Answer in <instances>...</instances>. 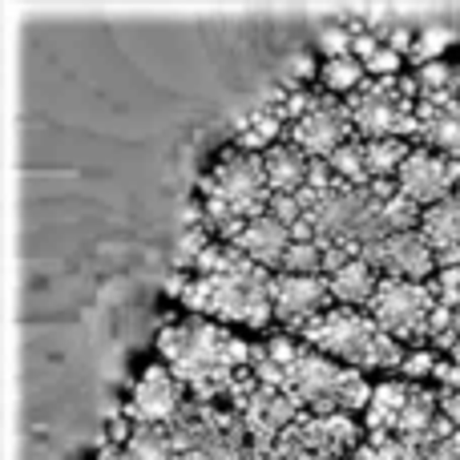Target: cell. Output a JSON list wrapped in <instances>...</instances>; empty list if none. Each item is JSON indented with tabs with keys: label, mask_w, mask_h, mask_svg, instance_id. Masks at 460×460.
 <instances>
[{
	"label": "cell",
	"mask_w": 460,
	"mask_h": 460,
	"mask_svg": "<svg viewBox=\"0 0 460 460\" xmlns=\"http://www.w3.org/2000/svg\"><path fill=\"white\" fill-rule=\"evenodd\" d=\"M291 335L303 340L307 348L356 367V372H400L408 351H412L400 340H392V335L359 307H327L323 315L299 323Z\"/></svg>",
	"instance_id": "5"
},
{
	"label": "cell",
	"mask_w": 460,
	"mask_h": 460,
	"mask_svg": "<svg viewBox=\"0 0 460 460\" xmlns=\"http://www.w3.org/2000/svg\"><path fill=\"white\" fill-rule=\"evenodd\" d=\"M262 166H267L270 194H299L303 186H307L311 158L303 150H295L291 142H279L262 154Z\"/></svg>",
	"instance_id": "17"
},
{
	"label": "cell",
	"mask_w": 460,
	"mask_h": 460,
	"mask_svg": "<svg viewBox=\"0 0 460 460\" xmlns=\"http://www.w3.org/2000/svg\"><path fill=\"white\" fill-rule=\"evenodd\" d=\"M97 460H129V456L121 453L118 445H105V448H102V456H97Z\"/></svg>",
	"instance_id": "31"
},
{
	"label": "cell",
	"mask_w": 460,
	"mask_h": 460,
	"mask_svg": "<svg viewBox=\"0 0 460 460\" xmlns=\"http://www.w3.org/2000/svg\"><path fill=\"white\" fill-rule=\"evenodd\" d=\"M437 291L432 283H412V279H380L367 315L404 348H429V319L437 311Z\"/></svg>",
	"instance_id": "7"
},
{
	"label": "cell",
	"mask_w": 460,
	"mask_h": 460,
	"mask_svg": "<svg viewBox=\"0 0 460 460\" xmlns=\"http://www.w3.org/2000/svg\"><path fill=\"white\" fill-rule=\"evenodd\" d=\"M432 380L440 384V392H460V364H456V359H448V356H440Z\"/></svg>",
	"instance_id": "29"
},
{
	"label": "cell",
	"mask_w": 460,
	"mask_h": 460,
	"mask_svg": "<svg viewBox=\"0 0 460 460\" xmlns=\"http://www.w3.org/2000/svg\"><path fill=\"white\" fill-rule=\"evenodd\" d=\"M380 37H384V45H388V49H396L400 57H412L416 32L408 29V24H392V29H380Z\"/></svg>",
	"instance_id": "28"
},
{
	"label": "cell",
	"mask_w": 460,
	"mask_h": 460,
	"mask_svg": "<svg viewBox=\"0 0 460 460\" xmlns=\"http://www.w3.org/2000/svg\"><path fill=\"white\" fill-rule=\"evenodd\" d=\"M432 291H437V299L445 303V307L460 311V267L437 270V279H432Z\"/></svg>",
	"instance_id": "27"
},
{
	"label": "cell",
	"mask_w": 460,
	"mask_h": 460,
	"mask_svg": "<svg viewBox=\"0 0 460 460\" xmlns=\"http://www.w3.org/2000/svg\"><path fill=\"white\" fill-rule=\"evenodd\" d=\"M453 77H456V65H448V61L416 65V81H420V93H440V89H453Z\"/></svg>",
	"instance_id": "25"
},
{
	"label": "cell",
	"mask_w": 460,
	"mask_h": 460,
	"mask_svg": "<svg viewBox=\"0 0 460 460\" xmlns=\"http://www.w3.org/2000/svg\"><path fill=\"white\" fill-rule=\"evenodd\" d=\"M121 453L129 460H174L178 448H174L170 429H134Z\"/></svg>",
	"instance_id": "21"
},
{
	"label": "cell",
	"mask_w": 460,
	"mask_h": 460,
	"mask_svg": "<svg viewBox=\"0 0 460 460\" xmlns=\"http://www.w3.org/2000/svg\"><path fill=\"white\" fill-rule=\"evenodd\" d=\"M279 270L283 275H323V243H299V238H291Z\"/></svg>",
	"instance_id": "22"
},
{
	"label": "cell",
	"mask_w": 460,
	"mask_h": 460,
	"mask_svg": "<svg viewBox=\"0 0 460 460\" xmlns=\"http://www.w3.org/2000/svg\"><path fill=\"white\" fill-rule=\"evenodd\" d=\"M154 348L162 364L186 384V392H194L199 404H226L238 376L254 364V343L238 340L234 332L202 315L170 319Z\"/></svg>",
	"instance_id": "3"
},
{
	"label": "cell",
	"mask_w": 460,
	"mask_h": 460,
	"mask_svg": "<svg viewBox=\"0 0 460 460\" xmlns=\"http://www.w3.org/2000/svg\"><path fill=\"white\" fill-rule=\"evenodd\" d=\"M396 186L412 207L429 210V207H437V202H445L460 186V158H448V154L429 150V146H416V150L408 154V162L400 166Z\"/></svg>",
	"instance_id": "10"
},
{
	"label": "cell",
	"mask_w": 460,
	"mask_h": 460,
	"mask_svg": "<svg viewBox=\"0 0 460 460\" xmlns=\"http://www.w3.org/2000/svg\"><path fill=\"white\" fill-rule=\"evenodd\" d=\"M251 372L262 388L287 392L311 416H335V412L356 416L367 408L372 388H376V384L364 380V372L307 348L291 332L267 335L262 343H254Z\"/></svg>",
	"instance_id": "1"
},
{
	"label": "cell",
	"mask_w": 460,
	"mask_h": 460,
	"mask_svg": "<svg viewBox=\"0 0 460 460\" xmlns=\"http://www.w3.org/2000/svg\"><path fill=\"white\" fill-rule=\"evenodd\" d=\"M380 279L384 275L367 259H351V262H343L340 270H332V275H327V291H332L335 307H359V311H364L367 303H372Z\"/></svg>",
	"instance_id": "15"
},
{
	"label": "cell",
	"mask_w": 460,
	"mask_h": 460,
	"mask_svg": "<svg viewBox=\"0 0 460 460\" xmlns=\"http://www.w3.org/2000/svg\"><path fill=\"white\" fill-rule=\"evenodd\" d=\"M270 303H275V323H283L287 332L335 307L327 275H283V270H275L270 279Z\"/></svg>",
	"instance_id": "12"
},
{
	"label": "cell",
	"mask_w": 460,
	"mask_h": 460,
	"mask_svg": "<svg viewBox=\"0 0 460 460\" xmlns=\"http://www.w3.org/2000/svg\"><path fill=\"white\" fill-rule=\"evenodd\" d=\"M367 81V69L356 57H335V61H319V89L332 97H348L356 93Z\"/></svg>",
	"instance_id": "19"
},
{
	"label": "cell",
	"mask_w": 460,
	"mask_h": 460,
	"mask_svg": "<svg viewBox=\"0 0 460 460\" xmlns=\"http://www.w3.org/2000/svg\"><path fill=\"white\" fill-rule=\"evenodd\" d=\"M453 89H456V93H460V65H456V77H453Z\"/></svg>",
	"instance_id": "33"
},
{
	"label": "cell",
	"mask_w": 460,
	"mask_h": 460,
	"mask_svg": "<svg viewBox=\"0 0 460 460\" xmlns=\"http://www.w3.org/2000/svg\"><path fill=\"white\" fill-rule=\"evenodd\" d=\"M437 364H440V356L432 348H412L404 367H400V376H404V380H424V376L437 372Z\"/></svg>",
	"instance_id": "26"
},
{
	"label": "cell",
	"mask_w": 460,
	"mask_h": 460,
	"mask_svg": "<svg viewBox=\"0 0 460 460\" xmlns=\"http://www.w3.org/2000/svg\"><path fill=\"white\" fill-rule=\"evenodd\" d=\"M351 24H323L319 32V53L323 61H335V57H351Z\"/></svg>",
	"instance_id": "24"
},
{
	"label": "cell",
	"mask_w": 460,
	"mask_h": 460,
	"mask_svg": "<svg viewBox=\"0 0 460 460\" xmlns=\"http://www.w3.org/2000/svg\"><path fill=\"white\" fill-rule=\"evenodd\" d=\"M327 166H332V174L340 178L343 186H356V190L372 186V174H367V158H364V137H351V142H343L340 150L327 158Z\"/></svg>",
	"instance_id": "20"
},
{
	"label": "cell",
	"mask_w": 460,
	"mask_h": 460,
	"mask_svg": "<svg viewBox=\"0 0 460 460\" xmlns=\"http://www.w3.org/2000/svg\"><path fill=\"white\" fill-rule=\"evenodd\" d=\"M186 404H190V400H186V384L178 380L162 359H154V364L142 367V376H137L121 416H126L134 429H166Z\"/></svg>",
	"instance_id": "8"
},
{
	"label": "cell",
	"mask_w": 460,
	"mask_h": 460,
	"mask_svg": "<svg viewBox=\"0 0 460 460\" xmlns=\"http://www.w3.org/2000/svg\"><path fill=\"white\" fill-rule=\"evenodd\" d=\"M416 146L408 137H372L364 142V158H367V174L372 178H396L400 166L408 162Z\"/></svg>",
	"instance_id": "18"
},
{
	"label": "cell",
	"mask_w": 460,
	"mask_h": 460,
	"mask_svg": "<svg viewBox=\"0 0 460 460\" xmlns=\"http://www.w3.org/2000/svg\"><path fill=\"white\" fill-rule=\"evenodd\" d=\"M270 279H275V270L251 262L234 243L210 238L194 259L190 275L170 279V291L190 307V315L215 319V323H246L262 332L275 323Z\"/></svg>",
	"instance_id": "2"
},
{
	"label": "cell",
	"mask_w": 460,
	"mask_h": 460,
	"mask_svg": "<svg viewBox=\"0 0 460 460\" xmlns=\"http://www.w3.org/2000/svg\"><path fill=\"white\" fill-rule=\"evenodd\" d=\"M440 416L460 432V392H440Z\"/></svg>",
	"instance_id": "30"
},
{
	"label": "cell",
	"mask_w": 460,
	"mask_h": 460,
	"mask_svg": "<svg viewBox=\"0 0 460 460\" xmlns=\"http://www.w3.org/2000/svg\"><path fill=\"white\" fill-rule=\"evenodd\" d=\"M202 226L218 243H234L251 218L270 210V182L262 154H246L238 146H226L215 158V166L202 174Z\"/></svg>",
	"instance_id": "4"
},
{
	"label": "cell",
	"mask_w": 460,
	"mask_h": 460,
	"mask_svg": "<svg viewBox=\"0 0 460 460\" xmlns=\"http://www.w3.org/2000/svg\"><path fill=\"white\" fill-rule=\"evenodd\" d=\"M420 234L429 238V246L437 251L440 270L460 267V186L445 202L420 210Z\"/></svg>",
	"instance_id": "13"
},
{
	"label": "cell",
	"mask_w": 460,
	"mask_h": 460,
	"mask_svg": "<svg viewBox=\"0 0 460 460\" xmlns=\"http://www.w3.org/2000/svg\"><path fill=\"white\" fill-rule=\"evenodd\" d=\"M351 137H356V121H351L343 97H332V93H323V89H319L315 110L287 129V142L315 162H327L343 142H351Z\"/></svg>",
	"instance_id": "9"
},
{
	"label": "cell",
	"mask_w": 460,
	"mask_h": 460,
	"mask_svg": "<svg viewBox=\"0 0 460 460\" xmlns=\"http://www.w3.org/2000/svg\"><path fill=\"white\" fill-rule=\"evenodd\" d=\"M448 359H456V364H460V340H456V348L448 351Z\"/></svg>",
	"instance_id": "32"
},
{
	"label": "cell",
	"mask_w": 460,
	"mask_h": 460,
	"mask_svg": "<svg viewBox=\"0 0 460 460\" xmlns=\"http://www.w3.org/2000/svg\"><path fill=\"white\" fill-rule=\"evenodd\" d=\"M359 259H367L384 279H412V283H432L440 270L437 251L429 246V238L416 230H400V234H388L384 243L367 246Z\"/></svg>",
	"instance_id": "11"
},
{
	"label": "cell",
	"mask_w": 460,
	"mask_h": 460,
	"mask_svg": "<svg viewBox=\"0 0 460 460\" xmlns=\"http://www.w3.org/2000/svg\"><path fill=\"white\" fill-rule=\"evenodd\" d=\"M453 45V32L440 29V24H429V29L416 32V45H412V61L416 65H429V61H440V53Z\"/></svg>",
	"instance_id": "23"
},
{
	"label": "cell",
	"mask_w": 460,
	"mask_h": 460,
	"mask_svg": "<svg viewBox=\"0 0 460 460\" xmlns=\"http://www.w3.org/2000/svg\"><path fill=\"white\" fill-rule=\"evenodd\" d=\"M416 102H420V81H416V73L367 77L356 93L343 97L351 121H356V137H364V142H372V137H408V142H412V137L420 134Z\"/></svg>",
	"instance_id": "6"
},
{
	"label": "cell",
	"mask_w": 460,
	"mask_h": 460,
	"mask_svg": "<svg viewBox=\"0 0 460 460\" xmlns=\"http://www.w3.org/2000/svg\"><path fill=\"white\" fill-rule=\"evenodd\" d=\"M234 246L246 254L251 262H259V267L267 270H279V262H283L287 246H291V226H283L275 215H259L251 218V223L243 226V234L234 238Z\"/></svg>",
	"instance_id": "14"
},
{
	"label": "cell",
	"mask_w": 460,
	"mask_h": 460,
	"mask_svg": "<svg viewBox=\"0 0 460 460\" xmlns=\"http://www.w3.org/2000/svg\"><path fill=\"white\" fill-rule=\"evenodd\" d=\"M416 384L408 380H384L372 388V400L364 408V429L367 432H396L400 429V416H404L408 400H412Z\"/></svg>",
	"instance_id": "16"
}]
</instances>
